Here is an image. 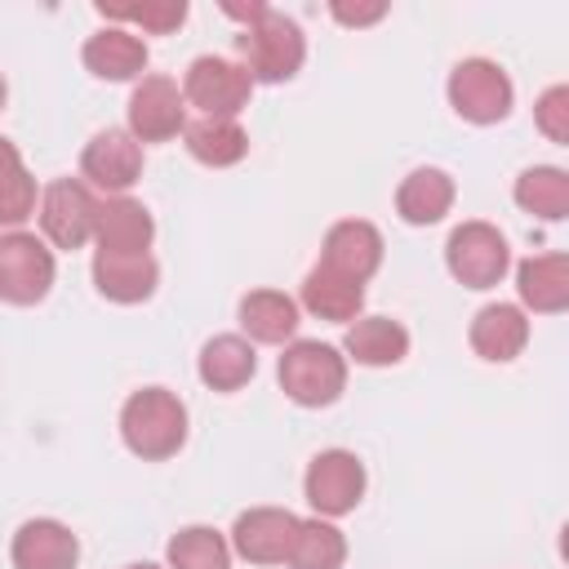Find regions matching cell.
<instances>
[{
    "label": "cell",
    "mask_w": 569,
    "mask_h": 569,
    "mask_svg": "<svg viewBox=\"0 0 569 569\" xmlns=\"http://www.w3.org/2000/svg\"><path fill=\"white\" fill-rule=\"evenodd\" d=\"M120 440L142 462H164L187 445V405L169 387H142L120 405Z\"/></svg>",
    "instance_id": "cell-1"
},
{
    "label": "cell",
    "mask_w": 569,
    "mask_h": 569,
    "mask_svg": "<svg viewBox=\"0 0 569 569\" xmlns=\"http://www.w3.org/2000/svg\"><path fill=\"white\" fill-rule=\"evenodd\" d=\"M236 44H240V67L249 71L253 84H284L307 62V36H302V27L293 18L276 13V9H267L258 22L240 27Z\"/></svg>",
    "instance_id": "cell-2"
},
{
    "label": "cell",
    "mask_w": 569,
    "mask_h": 569,
    "mask_svg": "<svg viewBox=\"0 0 569 569\" xmlns=\"http://www.w3.org/2000/svg\"><path fill=\"white\" fill-rule=\"evenodd\" d=\"M280 391L302 409H325L347 391V356L316 338H293L276 365Z\"/></svg>",
    "instance_id": "cell-3"
},
{
    "label": "cell",
    "mask_w": 569,
    "mask_h": 569,
    "mask_svg": "<svg viewBox=\"0 0 569 569\" xmlns=\"http://www.w3.org/2000/svg\"><path fill=\"white\" fill-rule=\"evenodd\" d=\"M445 93H449L453 116H462L467 124H498L511 116V102H516L511 76L493 58H462L449 71Z\"/></svg>",
    "instance_id": "cell-4"
},
{
    "label": "cell",
    "mask_w": 569,
    "mask_h": 569,
    "mask_svg": "<svg viewBox=\"0 0 569 569\" xmlns=\"http://www.w3.org/2000/svg\"><path fill=\"white\" fill-rule=\"evenodd\" d=\"M445 267L462 289H493L511 271V249L507 236L493 222H462L445 240Z\"/></svg>",
    "instance_id": "cell-5"
},
{
    "label": "cell",
    "mask_w": 569,
    "mask_h": 569,
    "mask_svg": "<svg viewBox=\"0 0 569 569\" xmlns=\"http://www.w3.org/2000/svg\"><path fill=\"white\" fill-rule=\"evenodd\" d=\"M58 280L53 249L36 231H4L0 236V298L13 307H36L49 298Z\"/></svg>",
    "instance_id": "cell-6"
},
{
    "label": "cell",
    "mask_w": 569,
    "mask_h": 569,
    "mask_svg": "<svg viewBox=\"0 0 569 569\" xmlns=\"http://www.w3.org/2000/svg\"><path fill=\"white\" fill-rule=\"evenodd\" d=\"M182 98L191 107H200V116L236 120L253 98V80L240 62L218 58V53H200V58H191V67L182 76Z\"/></svg>",
    "instance_id": "cell-7"
},
{
    "label": "cell",
    "mask_w": 569,
    "mask_h": 569,
    "mask_svg": "<svg viewBox=\"0 0 569 569\" xmlns=\"http://www.w3.org/2000/svg\"><path fill=\"white\" fill-rule=\"evenodd\" d=\"M365 462L351 453V449H320L311 462H307V476H302V493L311 502L316 516L325 520H338L347 511L360 507L365 498Z\"/></svg>",
    "instance_id": "cell-8"
},
{
    "label": "cell",
    "mask_w": 569,
    "mask_h": 569,
    "mask_svg": "<svg viewBox=\"0 0 569 569\" xmlns=\"http://www.w3.org/2000/svg\"><path fill=\"white\" fill-rule=\"evenodd\" d=\"M93 213H98V196L80 178H53L40 191V204H36L44 244H53V249L89 244L93 240Z\"/></svg>",
    "instance_id": "cell-9"
},
{
    "label": "cell",
    "mask_w": 569,
    "mask_h": 569,
    "mask_svg": "<svg viewBox=\"0 0 569 569\" xmlns=\"http://www.w3.org/2000/svg\"><path fill=\"white\" fill-rule=\"evenodd\" d=\"M142 178V142L129 129H98L80 151V182L102 196H129Z\"/></svg>",
    "instance_id": "cell-10"
},
{
    "label": "cell",
    "mask_w": 569,
    "mask_h": 569,
    "mask_svg": "<svg viewBox=\"0 0 569 569\" xmlns=\"http://www.w3.org/2000/svg\"><path fill=\"white\" fill-rule=\"evenodd\" d=\"M124 129L138 142H169L187 129V98L178 89V80L169 76H142L133 80L129 107H124Z\"/></svg>",
    "instance_id": "cell-11"
},
{
    "label": "cell",
    "mask_w": 569,
    "mask_h": 569,
    "mask_svg": "<svg viewBox=\"0 0 569 569\" xmlns=\"http://www.w3.org/2000/svg\"><path fill=\"white\" fill-rule=\"evenodd\" d=\"M298 533V516L289 507H249L231 525V551L249 565H284Z\"/></svg>",
    "instance_id": "cell-12"
},
{
    "label": "cell",
    "mask_w": 569,
    "mask_h": 569,
    "mask_svg": "<svg viewBox=\"0 0 569 569\" xmlns=\"http://www.w3.org/2000/svg\"><path fill=\"white\" fill-rule=\"evenodd\" d=\"M156 218L133 196H98L93 213V249L102 253H151Z\"/></svg>",
    "instance_id": "cell-13"
},
{
    "label": "cell",
    "mask_w": 569,
    "mask_h": 569,
    "mask_svg": "<svg viewBox=\"0 0 569 569\" xmlns=\"http://www.w3.org/2000/svg\"><path fill=\"white\" fill-rule=\"evenodd\" d=\"M320 267L365 284L378 267H382V231L365 218H342L325 231V244H320Z\"/></svg>",
    "instance_id": "cell-14"
},
{
    "label": "cell",
    "mask_w": 569,
    "mask_h": 569,
    "mask_svg": "<svg viewBox=\"0 0 569 569\" xmlns=\"http://www.w3.org/2000/svg\"><path fill=\"white\" fill-rule=\"evenodd\" d=\"M9 560H13V569H76L80 538L62 520L36 516V520L18 525V533L9 542Z\"/></svg>",
    "instance_id": "cell-15"
},
{
    "label": "cell",
    "mask_w": 569,
    "mask_h": 569,
    "mask_svg": "<svg viewBox=\"0 0 569 569\" xmlns=\"http://www.w3.org/2000/svg\"><path fill=\"white\" fill-rule=\"evenodd\" d=\"M160 284V262L151 253H102L93 249V289L107 302L133 307L147 302Z\"/></svg>",
    "instance_id": "cell-16"
},
{
    "label": "cell",
    "mask_w": 569,
    "mask_h": 569,
    "mask_svg": "<svg viewBox=\"0 0 569 569\" xmlns=\"http://www.w3.org/2000/svg\"><path fill=\"white\" fill-rule=\"evenodd\" d=\"M467 342H471V351L480 360L507 365V360H516L529 347V316L516 302H489V307H480L471 316Z\"/></svg>",
    "instance_id": "cell-17"
},
{
    "label": "cell",
    "mask_w": 569,
    "mask_h": 569,
    "mask_svg": "<svg viewBox=\"0 0 569 569\" xmlns=\"http://www.w3.org/2000/svg\"><path fill=\"white\" fill-rule=\"evenodd\" d=\"M80 58H84V67H89V76H98V80H142V71H147V44H142V36H133L129 27H98L89 40H84V49H80Z\"/></svg>",
    "instance_id": "cell-18"
},
{
    "label": "cell",
    "mask_w": 569,
    "mask_h": 569,
    "mask_svg": "<svg viewBox=\"0 0 569 569\" xmlns=\"http://www.w3.org/2000/svg\"><path fill=\"white\" fill-rule=\"evenodd\" d=\"M520 311L529 316H560L569 307V258L565 253H533L516 267Z\"/></svg>",
    "instance_id": "cell-19"
},
{
    "label": "cell",
    "mask_w": 569,
    "mask_h": 569,
    "mask_svg": "<svg viewBox=\"0 0 569 569\" xmlns=\"http://www.w3.org/2000/svg\"><path fill=\"white\" fill-rule=\"evenodd\" d=\"M298 325H302V307H298V298H289L280 289H249L240 298V329L249 342L289 347Z\"/></svg>",
    "instance_id": "cell-20"
},
{
    "label": "cell",
    "mask_w": 569,
    "mask_h": 569,
    "mask_svg": "<svg viewBox=\"0 0 569 569\" xmlns=\"http://www.w3.org/2000/svg\"><path fill=\"white\" fill-rule=\"evenodd\" d=\"M342 351H347V360H356L365 369H391L409 356V329L391 316H356L347 325Z\"/></svg>",
    "instance_id": "cell-21"
},
{
    "label": "cell",
    "mask_w": 569,
    "mask_h": 569,
    "mask_svg": "<svg viewBox=\"0 0 569 569\" xmlns=\"http://www.w3.org/2000/svg\"><path fill=\"white\" fill-rule=\"evenodd\" d=\"M453 178L436 164H422V169H409L396 187V213L409 222V227H431L440 222L449 209H453Z\"/></svg>",
    "instance_id": "cell-22"
},
{
    "label": "cell",
    "mask_w": 569,
    "mask_h": 569,
    "mask_svg": "<svg viewBox=\"0 0 569 569\" xmlns=\"http://www.w3.org/2000/svg\"><path fill=\"white\" fill-rule=\"evenodd\" d=\"M196 373L209 391H240L258 373V351L244 333H218L200 347Z\"/></svg>",
    "instance_id": "cell-23"
},
{
    "label": "cell",
    "mask_w": 569,
    "mask_h": 569,
    "mask_svg": "<svg viewBox=\"0 0 569 569\" xmlns=\"http://www.w3.org/2000/svg\"><path fill=\"white\" fill-rule=\"evenodd\" d=\"M298 307H307V311L320 316V320L351 325V320L365 311V284H356V280H347V276H338V271H329V267L316 262V267L302 276V298H298Z\"/></svg>",
    "instance_id": "cell-24"
},
{
    "label": "cell",
    "mask_w": 569,
    "mask_h": 569,
    "mask_svg": "<svg viewBox=\"0 0 569 569\" xmlns=\"http://www.w3.org/2000/svg\"><path fill=\"white\" fill-rule=\"evenodd\" d=\"M191 160L209 164V169H231L249 156V133L240 120H218V116H200L182 129Z\"/></svg>",
    "instance_id": "cell-25"
},
{
    "label": "cell",
    "mask_w": 569,
    "mask_h": 569,
    "mask_svg": "<svg viewBox=\"0 0 569 569\" xmlns=\"http://www.w3.org/2000/svg\"><path fill=\"white\" fill-rule=\"evenodd\" d=\"M511 200L542 222H560L569 213V173L556 164H529V169H520Z\"/></svg>",
    "instance_id": "cell-26"
},
{
    "label": "cell",
    "mask_w": 569,
    "mask_h": 569,
    "mask_svg": "<svg viewBox=\"0 0 569 569\" xmlns=\"http://www.w3.org/2000/svg\"><path fill=\"white\" fill-rule=\"evenodd\" d=\"M40 204V187L22 164V151L0 138V227L4 231H22L27 218H36Z\"/></svg>",
    "instance_id": "cell-27"
},
{
    "label": "cell",
    "mask_w": 569,
    "mask_h": 569,
    "mask_svg": "<svg viewBox=\"0 0 569 569\" xmlns=\"http://www.w3.org/2000/svg\"><path fill=\"white\" fill-rule=\"evenodd\" d=\"M284 565L289 569H342L347 565V533L325 516L298 520V533H293Z\"/></svg>",
    "instance_id": "cell-28"
},
{
    "label": "cell",
    "mask_w": 569,
    "mask_h": 569,
    "mask_svg": "<svg viewBox=\"0 0 569 569\" xmlns=\"http://www.w3.org/2000/svg\"><path fill=\"white\" fill-rule=\"evenodd\" d=\"M169 569H231V542L213 525H187L164 547Z\"/></svg>",
    "instance_id": "cell-29"
},
{
    "label": "cell",
    "mask_w": 569,
    "mask_h": 569,
    "mask_svg": "<svg viewBox=\"0 0 569 569\" xmlns=\"http://www.w3.org/2000/svg\"><path fill=\"white\" fill-rule=\"evenodd\" d=\"M102 18H111L116 27L120 22H133L142 27L147 36H169L187 22V0H142V4H98Z\"/></svg>",
    "instance_id": "cell-30"
},
{
    "label": "cell",
    "mask_w": 569,
    "mask_h": 569,
    "mask_svg": "<svg viewBox=\"0 0 569 569\" xmlns=\"http://www.w3.org/2000/svg\"><path fill=\"white\" fill-rule=\"evenodd\" d=\"M533 120H538L542 138L569 142V84H551V89L533 102Z\"/></svg>",
    "instance_id": "cell-31"
},
{
    "label": "cell",
    "mask_w": 569,
    "mask_h": 569,
    "mask_svg": "<svg viewBox=\"0 0 569 569\" xmlns=\"http://www.w3.org/2000/svg\"><path fill=\"white\" fill-rule=\"evenodd\" d=\"M329 13H333V22H342V27H373V22H382L387 18V0H333L329 4Z\"/></svg>",
    "instance_id": "cell-32"
},
{
    "label": "cell",
    "mask_w": 569,
    "mask_h": 569,
    "mask_svg": "<svg viewBox=\"0 0 569 569\" xmlns=\"http://www.w3.org/2000/svg\"><path fill=\"white\" fill-rule=\"evenodd\" d=\"M267 9H271V4H262V0H249V4H236V0H227V4H222V13H227V18H236L240 27L258 22V18L267 13Z\"/></svg>",
    "instance_id": "cell-33"
},
{
    "label": "cell",
    "mask_w": 569,
    "mask_h": 569,
    "mask_svg": "<svg viewBox=\"0 0 569 569\" xmlns=\"http://www.w3.org/2000/svg\"><path fill=\"white\" fill-rule=\"evenodd\" d=\"M4 102H9V84H4V71H0V111H4Z\"/></svg>",
    "instance_id": "cell-34"
},
{
    "label": "cell",
    "mask_w": 569,
    "mask_h": 569,
    "mask_svg": "<svg viewBox=\"0 0 569 569\" xmlns=\"http://www.w3.org/2000/svg\"><path fill=\"white\" fill-rule=\"evenodd\" d=\"M124 569H160V565H147V560H142V565H124Z\"/></svg>",
    "instance_id": "cell-35"
}]
</instances>
